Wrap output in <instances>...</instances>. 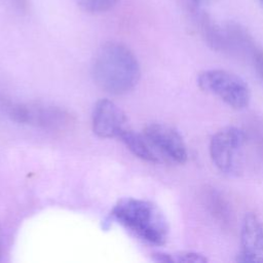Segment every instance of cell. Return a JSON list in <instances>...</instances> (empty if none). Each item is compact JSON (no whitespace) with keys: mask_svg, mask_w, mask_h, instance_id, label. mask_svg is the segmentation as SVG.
<instances>
[{"mask_svg":"<svg viewBox=\"0 0 263 263\" xmlns=\"http://www.w3.org/2000/svg\"><path fill=\"white\" fill-rule=\"evenodd\" d=\"M155 153L161 158L184 163L188 158V151L181 134L173 126L163 123H151L143 130Z\"/></svg>","mask_w":263,"mask_h":263,"instance_id":"cell-6","label":"cell"},{"mask_svg":"<svg viewBox=\"0 0 263 263\" xmlns=\"http://www.w3.org/2000/svg\"><path fill=\"white\" fill-rule=\"evenodd\" d=\"M240 252L238 262H263V221L255 213H247L240 230Z\"/></svg>","mask_w":263,"mask_h":263,"instance_id":"cell-7","label":"cell"},{"mask_svg":"<svg viewBox=\"0 0 263 263\" xmlns=\"http://www.w3.org/2000/svg\"><path fill=\"white\" fill-rule=\"evenodd\" d=\"M245 44L241 52L250 57L255 71L263 81V48L255 42L253 37H251Z\"/></svg>","mask_w":263,"mask_h":263,"instance_id":"cell-10","label":"cell"},{"mask_svg":"<svg viewBox=\"0 0 263 263\" xmlns=\"http://www.w3.org/2000/svg\"><path fill=\"white\" fill-rule=\"evenodd\" d=\"M112 217L139 238L162 246L168 237V223L154 203L137 198L119 200L112 210Z\"/></svg>","mask_w":263,"mask_h":263,"instance_id":"cell-2","label":"cell"},{"mask_svg":"<svg viewBox=\"0 0 263 263\" xmlns=\"http://www.w3.org/2000/svg\"><path fill=\"white\" fill-rule=\"evenodd\" d=\"M261 1V3H262V5H263V0H260Z\"/></svg>","mask_w":263,"mask_h":263,"instance_id":"cell-16","label":"cell"},{"mask_svg":"<svg viewBox=\"0 0 263 263\" xmlns=\"http://www.w3.org/2000/svg\"><path fill=\"white\" fill-rule=\"evenodd\" d=\"M12 120L49 130H65L74 123L67 110L44 103H14L11 101L5 113Z\"/></svg>","mask_w":263,"mask_h":263,"instance_id":"cell-4","label":"cell"},{"mask_svg":"<svg viewBox=\"0 0 263 263\" xmlns=\"http://www.w3.org/2000/svg\"><path fill=\"white\" fill-rule=\"evenodd\" d=\"M197 84L206 93L218 97L235 110L246 109L251 100L248 84L234 73L221 69H211L198 74Z\"/></svg>","mask_w":263,"mask_h":263,"instance_id":"cell-3","label":"cell"},{"mask_svg":"<svg viewBox=\"0 0 263 263\" xmlns=\"http://www.w3.org/2000/svg\"><path fill=\"white\" fill-rule=\"evenodd\" d=\"M195 4H197V5H204V4H208V3H210L212 0H192Z\"/></svg>","mask_w":263,"mask_h":263,"instance_id":"cell-15","label":"cell"},{"mask_svg":"<svg viewBox=\"0 0 263 263\" xmlns=\"http://www.w3.org/2000/svg\"><path fill=\"white\" fill-rule=\"evenodd\" d=\"M76 2L84 11L100 13L111 9L118 0H76Z\"/></svg>","mask_w":263,"mask_h":263,"instance_id":"cell-11","label":"cell"},{"mask_svg":"<svg viewBox=\"0 0 263 263\" xmlns=\"http://www.w3.org/2000/svg\"><path fill=\"white\" fill-rule=\"evenodd\" d=\"M245 143V133L236 126L218 130L210 141V156L215 166L223 174L236 175Z\"/></svg>","mask_w":263,"mask_h":263,"instance_id":"cell-5","label":"cell"},{"mask_svg":"<svg viewBox=\"0 0 263 263\" xmlns=\"http://www.w3.org/2000/svg\"><path fill=\"white\" fill-rule=\"evenodd\" d=\"M119 138L137 157L149 162L160 161L159 156L155 153L144 134H139L129 128H125Z\"/></svg>","mask_w":263,"mask_h":263,"instance_id":"cell-9","label":"cell"},{"mask_svg":"<svg viewBox=\"0 0 263 263\" xmlns=\"http://www.w3.org/2000/svg\"><path fill=\"white\" fill-rule=\"evenodd\" d=\"M3 254H4V240H3V235L0 231V261L2 260Z\"/></svg>","mask_w":263,"mask_h":263,"instance_id":"cell-13","label":"cell"},{"mask_svg":"<svg viewBox=\"0 0 263 263\" xmlns=\"http://www.w3.org/2000/svg\"><path fill=\"white\" fill-rule=\"evenodd\" d=\"M173 262H192V263H204L208 258L199 253L191 251H183L175 254H171Z\"/></svg>","mask_w":263,"mask_h":263,"instance_id":"cell-12","label":"cell"},{"mask_svg":"<svg viewBox=\"0 0 263 263\" xmlns=\"http://www.w3.org/2000/svg\"><path fill=\"white\" fill-rule=\"evenodd\" d=\"M140 66L128 47L108 42L97 51L92 63V76L97 85L112 95L132 90L140 79Z\"/></svg>","mask_w":263,"mask_h":263,"instance_id":"cell-1","label":"cell"},{"mask_svg":"<svg viewBox=\"0 0 263 263\" xmlns=\"http://www.w3.org/2000/svg\"><path fill=\"white\" fill-rule=\"evenodd\" d=\"M14 2L16 3L15 5H17L20 8H25L27 6V0H14Z\"/></svg>","mask_w":263,"mask_h":263,"instance_id":"cell-14","label":"cell"},{"mask_svg":"<svg viewBox=\"0 0 263 263\" xmlns=\"http://www.w3.org/2000/svg\"><path fill=\"white\" fill-rule=\"evenodd\" d=\"M126 127V117L122 110L109 100L99 101L92 112V130L104 139L119 138Z\"/></svg>","mask_w":263,"mask_h":263,"instance_id":"cell-8","label":"cell"}]
</instances>
